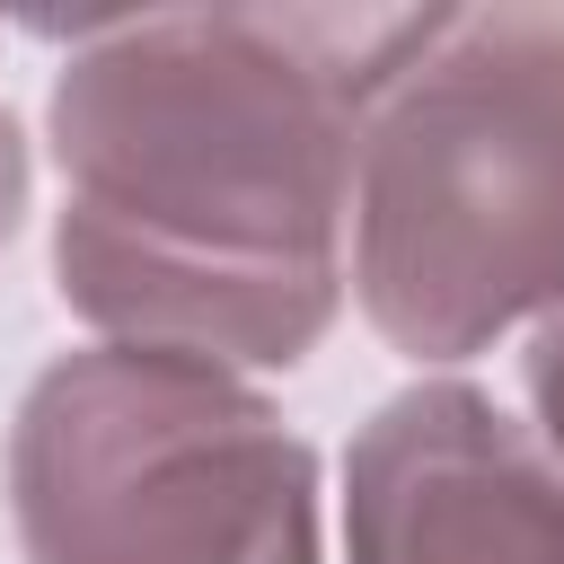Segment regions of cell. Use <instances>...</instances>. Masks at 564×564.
<instances>
[{"label":"cell","instance_id":"cell-5","mask_svg":"<svg viewBox=\"0 0 564 564\" xmlns=\"http://www.w3.org/2000/svg\"><path fill=\"white\" fill-rule=\"evenodd\" d=\"M520 379H529V405H538V432H546V449H555V467H564V308L529 335V352H520Z\"/></svg>","mask_w":564,"mask_h":564},{"label":"cell","instance_id":"cell-1","mask_svg":"<svg viewBox=\"0 0 564 564\" xmlns=\"http://www.w3.org/2000/svg\"><path fill=\"white\" fill-rule=\"evenodd\" d=\"M449 9H176L70 26L44 97L53 291L106 344L291 370L344 308L361 123Z\"/></svg>","mask_w":564,"mask_h":564},{"label":"cell","instance_id":"cell-3","mask_svg":"<svg viewBox=\"0 0 564 564\" xmlns=\"http://www.w3.org/2000/svg\"><path fill=\"white\" fill-rule=\"evenodd\" d=\"M26 564H326L317 449L220 361L88 344L9 423Z\"/></svg>","mask_w":564,"mask_h":564},{"label":"cell","instance_id":"cell-4","mask_svg":"<svg viewBox=\"0 0 564 564\" xmlns=\"http://www.w3.org/2000/svg\"><path fill=\"white\" fill-rule=\"evenodd\" d=\"M344 564H564V467L467 379L397 388L344 449Z\"/></svg>","mask_w":564,"mask_h":564},{"label":"cell","instance_id":"cell-2","mask_svg":"<svg viewBox=\"0 0 564 564\" xmlns=\"http://www.w3.org/2000/svg\"><path fill=\"white\" fill-rule=\"evenodd\" d=\"M352 300L405 361L564 308V9H449L352 167Z\"/></svg>","mask_w":564,"mask_h":564},{"label":"cell","instance_id":"cell-6","mask_svg":"<svg viewBox=\"0 0 564 564\" xmlns=\"http://www.w3.org/2000/svg\"><path fill=\"white\" fill-rule=\"evenodd\" d=\"M18 212H26V132H18V115L0 106V247H9Z\"/></svg>","mask_w":564,"mask_h":564}]
</instances>
